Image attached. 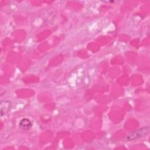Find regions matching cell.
<instances>
[{
    "label": "cell",
    "instance_id": "obj_1",
    "mask_svg": "<svg viewBox=\"0 0 150 150\" xmlns=\"http://www.w3.org/2000/svg\"><path fill=\"white\" fill-rule=\"evenodd\" d=\"M149 132V127H146L137 129L128 135L122 138V141H131L138 139L140 137H142L144 135L148 134Z\"/></svg>",
    "mask_w": 150,
    "mask_h": 150
},
{
    "label": "cell",
    "instance_id": "obj_2",
    "mask_svg": "<svg viewBox=\"0 0 150 150\" xmlns=\"http://www.w3.org/2000/svg\"><path fill=\"white\" fill-rule=\"evenodd\" d=\"M19 127L23 129V130H29V129L31 128L32 126V124L31 121L28 119V118H23L21 120L19 124Z\"/></svg>",
    "mask_w": 150,
    "mask_h": 150
},
{
    "label": "cell",
    "instance_id": "obj_3",
    "mask_svg": "<svg viewBox=\"0 0 150 150\" xmlns=\"http://www.w3.org/2000/svg\"><path fill=\"white\" fill-rule=\"evenodd\" d=\"M11 108V103L8 101H2L1 103V116L6 114Z\"/></svg>",
    "mask_w": 150,
    "mask_h": 150
}]
</instances>
